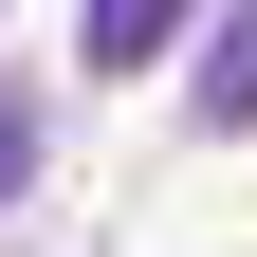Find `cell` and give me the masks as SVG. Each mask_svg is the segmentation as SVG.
Here are the masks:
<instances>
[{
	"instance_id": "cell-1",
	"label": "cell",
	"mask_w": 257,
	"mask_h": 257,
	"mask_svg": "<svg viewBox=\"0 0 257 257\" xmlns=\"http://www.w3.org/2000/svg\"><path fill=\"white\" fill-rule=\"evenodd\" d=\"M202 128H257V0L202 37Z\"/></svg>"
},
{
	"instance_id": "cell-2",
	"label": "cell",
	"mask_w": 257,
	"mask_h": 257,
	"mask_svg": "<svg viewBox=\"0 0 257 257\" xmlns=\"http://www.w3.org/2000/svg\"><path fill=\"white\" fill-rule=\"evenodd\" d=\"M184 37V0H92V74H128V55H166Z\"/></svg>"
},
{
	"instance_id": "cell-3",
	"label": "cell",
	"mask_w": 257,
	"mask_h": 257,
	"mask_svg": "<svg viewBox=\"0 0 257 257\" xmlns=\"http://www.w3.org/2000/svg\"><path fill=\"white\" fill-rule=\"evenodd\" d=\"M37 184V92H0V202Z\"/></svg>"
}]
</instances>
